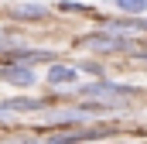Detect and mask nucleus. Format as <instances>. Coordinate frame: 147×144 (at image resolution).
<instances>
[{"label": "nucleus", "instance_id": "obj_7", "mask_svg": "<svg viewBox=\"0 0 147 144\" xmlns=\"http://www.w3.org/2000/svg\"><path fill=\"white\" fill-rule=\"evenodd\" d=\"M120 14H147V0H113Z\"/></svg>", "mask_w": 147, "mask_h": 144}, {"label": "nucleus", "instance_id": "obj_3", "mask_svg": "<svg viewBox=\"0 0 147 144\" xmlns=\"http://www.w3.org/2000/svg\"><path fill=\"white\" fill-rule=\"evenodd\" d=\"M79 93H82V96H127V93H134V86H116V82H103V79H96V82L82 86Z\"/></svg>", "mask_w": 147, "mask_h": 144}, {"label": "nucleus", "instance_id": "obj_10", "mask_svg": "<svg viewBox=\"0 0 147 144\" xmlns=\"http://www.w3.org/2000/svg\"><path fill=\"white\" fill-rule=\"evenodd\" d=\"M7 52H10V45H3V41H0V55H7Z\"/></svg>", "mask_w": 147, "mask_h": 144}, {"label": "nucleus", "instance_id": "obj_1", "mask_svg": "<svg viewBox=\"0 0 147 144\" xmlns=\"http://www.w3.org/2000/svg\"><path fill=\"white\" fill-rule=\"evenodd\" d=\"M110 127H92V130H75V134H51L45 144H82V141H96V137H110Z\"/></svg>", "mask_w": 147, "mask_h": 144}, {"label": "nucleus", "instance_id": "obj_8", "mask_svg": "<svg viewBox=\"0 0 147 144\" xmlns=\"http://www.w3.org/2000/svg\"><path fill=\"white\" fill-rule=\"evenodd\" d=\"M58 7H62V10H79V14H96L92 7H86V3H75V0H62Z\"/></svg>", "mask_w": 147, "mask_h": 144}, {"label": "nucleus", "instance_id": "obj_2", "mask_svg": "<svg viewBox=\"0 0 147 144\" xmlns=\"http://www.w3.org/2000/svg\"><path fill=\"white\" fill-rule=\"evenodd\" d=\"M3 58L10 65H31V62H51V52H45V48H14L10 45V52Z\"/></svg>", "mask_w": 147, "mask_h": 144}, {"label": "nucleus", "instance_id": "obj_6", "mask_svg": "<svg viewBox=\"0 0 147 144\" xmlns=\"http://www.w3.org/2000/svg\"><path fill=\"white\" fill-rule=\"evenodd\" d=\"M10 14H14V17H24V21H38V17L48 14V7H45V3H24V7H14Z\"/></svg>", "mask_w": 147, "mask_h": 144}, {"label": "nucleus", "instance_id": "obj_4", "mask_svg": "<svg viewBox=\"0 0 147 144\" xmlns=\"http://www.w3.org/2000/svg\"><path fill=\"white\" fill-rule=\"evenodd\" d=\"M75 79H79V69L75 65H51L48 69V82L51 86H72Z\"/></svg>", "mask_w": 147, "mask_h": 144}, {"label": "nucleus", "instance_id": "obj_5", "mask_svg": "<svg viewBox=\"0 0 147 144\" xmlns=\"http://www.w3.org/2000/svg\"><path fill=\"white\" fill-rule=\"evenodd\" d=\"M0 75H3L10 86H31V82H34V72L28 69V65H10V69H3Z\"/></svg>", "mask_w": 147, "mask_h": 144}, {"label": "nucleus", "instance_id": "obj_9", "mask_svg": "<svg viewBox=\"0 0 147 144\" xmlns=\"http://www.w3.org/2000/svg\"><path fill=\"white\" fill-rule=\"evenodd\" d=\"M79 69H82V72H89V75H96V79L103 75V65H96V62H86V65H79Z\"/></svg>", "mask_w": 147, "mask_h": 144}]
</instances>
